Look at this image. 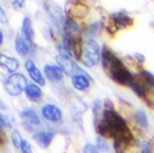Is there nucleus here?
Wrapping results in <instances>:
<instances>
[{
	"instance_id": "nucleus-13",
	"label": "nucleus",
	"mask_w": 154,
	"mask_h": 153,
	"mask_svg": "<svg viewBox=\"0 0 154 153\" xmlns=\"http://www.w3.org/2000/svg\"><path fill=\"white\" fill-rule=\"evenodd\" d=\"M71 82L74 88L79 91L87 90L90 88V79L86 73H79L71 77Z\"/></svg>"
},
{
	"instance_id": "nucleus-19",
	"label": "nucleus",
	"mask_w": 154,
	"mask_h": 153,
	"mask_svg": "<svg viewBox=\"0 0 154 153\" xmlns=\"http://www.w3.org/2000/svg\"><path fill=\"white\" fill-rule=\"evenodd\" d=\"M11 141H12L13 145L15 146L16 148H20V145H21V142H22V138H21V136H20V132L17 129L13 130V132L11 134Z\"/></svg>"
},
{
	"instance_id": "nucleus-1",
	"label": "nucleus",
	"mask_w": 154,
	"mask_h": 153,
	"mask_svg": "<svg viewBox=\"0 0 154 153\" xmlns=\"http://www.w3.org/2000/svg\"><path fill=\"white\" fill-rule=\"evenodd\" d=\"M101 57L103 67L109 78L119 85L128 87L133 81L135 75L127 68L122 59L117 57L114 51L105 45L102 49Z\"/></svg>"
},
{
	"instance_id": "nucleus-22",
	"label": "nucleus",
	"mask_w": 154,
	"mask_h": 153,
	"mask_svg": "<svg viewBox=\"0 0 154 153\" xmlns=\"http://www.w3.org/2000/svg\"><path fill=\"white\" fill-rule=\"evenodd\" d=\"M8 22V19L7 16V13L5 12L2 6L0 5V23L1 24H7Z\"/></svg>"
},
{
	"instance_id": "nucleus-8",
	"label": "nucleus",
	"mask_w": 154,
	"mask_h": 153,
	"mask_svg": "<svg viewBox=\"0 0 154 153\" xmlns=\"http://www.w3.org/2000/svg\"><path fill=\"white\" fill-rule=\"evenodd\" d=\"M42 115L45 120L53 123L59 122L63 116L61 109L52 103H47L42 107Z\"/></svg>"
},
{
	"instance_id": "nucleus-6",
	"label": "nucleus",
	"mask_w": 154,
	"mask_h": 153,
	"mask_svg": "<svg viewBox=\"0 0 154 153\" xmlns=\"http://www.w3.org/2000/svg\"><path fill=\"white\" fill-rule=\"evenodd\" d=\"M15 49L20 57H26L35 50V44L20 32L15 39Z\"/></svg>"
},
{
	"instance_id": "nucleus-17",
	"label": "nucleus",
	"mask_w": 154,
	"mask_h": 153,
	"mask_svg": "<svg viewBox=\"0 0 154 153\" xmlns=\"http://www.w3.org/2000/svg\"><path fill=\"white\" fill-rule=\"evenodd\" d=\"M54 137L53 132H38L33 136V138L38 142V144L43 148H48Z\"/></svg>"
},
{
	"instance_id": "nucleus-11",
	"label": "nucleus",
	"mask_w": 154,
	"mask_h": 153,
	"mask_svg": "<svg viewBox=\"0 0 154 153\" xmlns=\"http://www.w3.org/2000/svg\"><path fill=\"white\" fill-rule=\"evenodd\" d=\"M45 77L52 82H59L64 78V71L58 65L46 64L44 67Z\"/></svg>"
},
{
	"instance_id": "nucleus-7",
	"label": "nucleus",
	"mask_w": 154,
	"mask_h": 153,
	"mask_svg": "<svg viewBox=\"0 0 154 153\" xmlns=\"http://www.w3.org/2000/svg\"><path fill=\"white\" fill-rule=\"evenodd\" d=\"M57 62L58 64V66H60V67L63 69V71L66 75L67 76H74L76 74L79 73H85L82 69L76 64V62L74 60H72V58H68V57H63L61 55H57Z\"/></svg>"
},
{
	"instance_id": "nucleus-4",
	"label": "nucleus",
	"mask_w": 154,
	"mask_h": 153,
	"mask_svg": "<svg viewBox=\"0 0 154 153\" xmlns=\"http://www.w3.org/2000/svg\"><path fill=\"white\" fill-rule=\"evenodd\" d=\"M5 90L11 96L20 95L27 87V78L22 73H11L3 82Z\"/></svg>"
},
{
	"instance_id": "nucleus-23",
	"label": "nucleus",
	"mask_w": 154,
	"mask_h": 153,
	"mask_svg": "<svg viewBox=\"0 0 154 153\" xmlns=\"http://www.w3.org/2000/svg\"><path fill=\"white\" fill-rule=\"evenodd\" d=\"M84 153H100L98 149L91 144H87L84 147Z\"/></svg>"
},
{
	"instance_id": "nucleus-5",
	"label": "nucleus",
	"mask_w": 154,
	"mask_h": 153,
	"mask_svg": "<svg viewBox=\"0 0 154 153\" xmlns=\"http://www.w3.org/2000/svg\"><path fill=\"white\" fill-rule=\"evenodd\" d=\"M45 10L50 17L51 20L54 22V24L57 26V29L63 31V26L65 22V16L64 12L60 6L55 4L53 1H46L45 3Z\"/></svg>"
},
{
	"instance_id": "nucleus-2",
	"label": "nucleus",
	"mask_w": 154,
	"mask_h": 153,
	"mask_svg": "<svg viewBox=\"0 0 154 153\" xmlns=\"http://www.w3.org/2000/svg\"><path fill=\"white\" fill-rule=\"evenodd\" d=\"M101 60V51L97 41L91 38L83 41L79 61L86 67H92Z\"/></svg>"
},
{
	"instance_id": "nucleus-20",
	"label": "nucleus",
	"mask_w": 154,
	"mask_h": 153,
	"mask_svg": "<svg viewBox=\"0 0 154 153\" xmlns=\"http://www.w3.org/2000/svg\"><path fill=\"white\" fill-rule=\"evenodd\" d=\"M20 149L22 153H32V149L29 142L26 140H22L21 145H20Z\"/></svg>"
},
{
	"instance_id": "nucleus-12",
	"label": "nucleus",
	"mask_w": 154,
	"mask_h": 153,
	"mask_svg": "<svg viewBox=\"0 0 154 153\" xmlns=\"http://www.w3.org/2000/svg\"><path fill=\"white\" fill-rule=\"evenodd\" d=\"M0 66L5 68L9 73H14L20 67L19 60L15 57L6 55L4 54H0Z\"/></svg>"
},
{
	"instance_id": "nucleus-16",
	"label": "nucleus",
	"mask_w": 154,
	"mask_h": 153,
	"mask_svg": "<svg viewBox=\"0 0 154 153\" xmlns=\"http://www.w3.org/2000/svg\"><path fill=\"white\" fill-rule=\"evenodd\" d=\"M21 118H23L28 124H32V126H38L40 124L41 121L38 115L34 112V110L32 108H26L20 113Z\"/></svg>"
},
{
	"instance_id": "nucleus-3",
	"label": "nucleus",
	"mask_w": 154,
	"mask_h": 153,
	"mask_svg": "<svg viewBox=\"0 0 154 153\" xmlns=\"http://www.w3.org/2000/svg\"><path fill=\"white\" fill-rule=\"evenodd\" d=\"M134 25V20L128 14L123 11L116 12L109 17L105 30L111 36H115L120 31H125Z\"/></svg>"
},
{
	"instance_id": "nucleus-24",
	"label": "nucleus",
	"mask_w": 154,
	"mask_h": 153,
	"mask_svg": "<svg viewBox=\"0 0 154 153\" xmlns=\"http://www.w3.org/2000/svg\"><path fill=\"white\" fill-rule=\"evenodd\" d=\"M134 59L138 64H143L145 62V57H144L143 54H141L140 53H136V54H134Z\"/></svg>"
},
{
	"instance_id": "nucleus-26",
	"label": "nucleus",
	"mask_w": 154,
	"mask_h": 153,
	"mask_svg": "<svg viewBox=\"0 0 154 153\" xmlns=\"http://www.w3.org/2000/svg\"><path fill=\"white\" fill-rule=\"evenodd\" d=\"M24 2H25V0H13L12 5L14 8H22Z\"/></svg>"
},
{
	"instance_id": "nucleus-27",
	"label": "nucleus",
	"mask_w": 154,
	"mask_h": 153,
	"mask_svg": "<svg viewBox=\"0 0 154 153\" xmlns=\"http://www.w3.org/2000/svg\"><path fill=\"white\" fill-rule=\"evenodd\" d=\"M97 143H98V148H100L103 150H107V148H108L107 147V144L104 141L102 140V138L98 137L97 138Z\"/></svg>"
},
{
	"instance_id": "nucleus-29",
	"label": "nucleus",
	"mask_w": 154,
	"mask_h": 153,
	"mask_svg": "<svg viewBox=\"0 0 154 153\" xmlns=\"http://www.w3.org/2000/svg\"><path fill=\"white\" fill-rule=\"evenodd\" d=\"M3 41H4V34H3V32L1 30V28H0V46L2 45Z\"/></svg>"
},
{
	"instance_id": "nucleus-14",
	"label": "nucleus",
	"mask_w": 154,
	"mask_h": 153,
	"mask_svg": "<svg viewBox=\"0 0 154 153\" xmlns=\"http://www.w3.org/2000/svg\"><path fill=\"white\" fill-rule=\"evenodd\" d=\"M27 98L32 101V102H38L42 99V96H43V91L42 89L40 88V85L36 84H29L27 85L24 90Z\"/></svg>"
},
{
	"instance_id": "nucleus-25",
	"label": "nucleus",
	"mask_w": 154,
	"mask_h": 153,
	"mask_svg": "<svg viewBox=\"0 0 154 153\" xmlns=\"http://www.w3.org/2000/svg\"><path fill=\"white\" fill-rule=\"evenodd\" d=\"M141 152L142 153H150V145L148 141H143L141 144Z\"/></svg>"
},
{
	"instance_id": "nucleus-18",
	"label": "nucleus",
	"mask_w": 154,
	"mask_h": 153,
	"mask_svg": "<svg viewBox=\"0 0 154 153\" xmlns=\"http://www.w3.org/2000/svg\"><path fill=\"white\" fill-rule=\"evenodd\" d=\"M135 119L139 126H141L142 127H148V118L143 111H137L135 114Z\"/></svg>"
},
{
	"instance_id": "nucleus-9",
	"label": "nucleus",
	"mask_w": 154,
	"mask_h": 153,
	"mask_svg": "<svg viewBox=\"0 0 154 153\" xmlns=\"http://www.w3.org/2000/svg\"><path fill=\"white\" fill-rule=\"evenodd\" d=\"M88 8L83 1L80 0H73L70 3V7L67 8L68 16L72 18H85L88 15Z\"/></svg>"
},
{
	"instance_id": "nucleus-10",
	"label": "nucleus",
	"mask_w": 154,
	"mask_h": 153,
	"mask_svg": "<svg viewBox=\"0 0 154 153\" xmlns=\"http://www.w3.org/2000/svg\"><path fill=\"white\" fill-rule=\"evenodd\" d=\"M25 68L29 74L30 78L40 86H44L45 84V78L40 71V69L36 66L32 60H27L25 62Z\"/></svg>"
},
{
	"instance_id": "nucleus-21",
	"label": "nucleus",
	"mask_w": 154,
	"mask_h": 153,
	"mask_svg": "<svg viewBox=\"0 0 154 153\" xmlns=\"http://www.w3.org/2000/svg\"><path fill=\"white\" fill-rule=\"evenodd\" d=\"M10 127L9 120L8 116H6L2 113H0V127L2 128V127Z\"/></svg>"
},
{
	"instance_id": "nucleus-28",
	"label": "nucleus",
	"mask_w": 154,
	"mask_h": 153,
	"mask_svg": "<svg viewBox=\"0 0 154 153\" xmlns=\"http://www.w3.org/2000/svg\"><path fill=\"white\" fill-rule=\"evenodd\" d=\"M5 142V138H4V133L1 130V127H0V146H1L3 143Z\"/></svg>"
},
{
	"instance_id": "nucleus-15",
	"label": "nucleus",
	"mask_w": 154,
	"mask_h": 153,
	"mask_svg": "<svg viewBox=\"0 0 154 153\" xmlns=\"http://www.w3.org/2000/svg\"><path fill=\"white\" fill-rule=\"evenodd\" d=\"M21 33L31 41H33L34 40V30H33V26L32 20L29 17H25L22 20V25H21ZM34 43V41H33Z\"/></svg>"
}]
</instances>
